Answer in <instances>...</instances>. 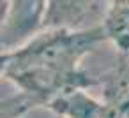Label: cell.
Segmentation results:
<instances>
[{
    "label": "cell",
    "instance_id": "obj_1",
    "mask_svg": "<svg viewBox=\"0 0 129 118\" xmlns=\"http://www.w3.org/2000/svg\"><path fill=\"white\" fill-rule=\"evenodd\" d=\"M108 109L117 113L120 118H129V65H122L106 86Z\"/></svg>",
    "mask_w": 129,
    "mask_h": 118
},
{
    "label": "cell",
    "instance_id": "obj_2",
    "mask_svg": "<svg viewBox=\"0 0 129 118\" xmlns=\"http://www.w3.org/2000/svg\"><path fill=\"white\" fill-rule=\"evenodd\" d=\"M103 32L106 37H111L124 53H129V0H115Z\"/></svg>",
    "mask_w": 129,
    "mask_h": 118
},
{
    "label": "cell",
    "instance_id": "obj_3",
    "mask_svg": "<svg viewBox=\"0 0 129 118\" xmlns=\"http://www.w3.org/2000/svg\"><path fill=\"white\" fill-rule=\"evenodd\" d=\"M103 118H120V116H118L117 113H113L111 109H106V111H104V116H103Z\"/></svg>",
    "mask_w": 129,
    "mask_h": 118
}]
</instances>
